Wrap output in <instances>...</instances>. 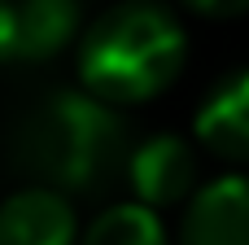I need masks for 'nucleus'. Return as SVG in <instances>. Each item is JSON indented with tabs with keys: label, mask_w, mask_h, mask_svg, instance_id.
Listing matches in <instances>:
<instances>
[{
	"label": "nucleus",
	"mask_w": 249,
	"mask_h": 245,
	"mask_svg": "<svg viewBox=\"0 0 249 245\" xmlns=\"http://www.w3.org/2000/svg\"><path fill=\"white\" fill-rule=\"evenodd\" d=\"M188 61V35L162 4L123 0L79 35V83L105 105L162 96Z\"/></svg>",
	"instance_id": "1"
},
{
	"label": "nucleus",
	"mask_w": 249,
	"mask_h": 245,
	"mask_svg": "<svg viewBox=\"0 0 249 245\" xmlns=\"http://www.w3.org/2000/svg\"><path fill=\"white\" fill-rule=\"evenodd\" d=\"M13 158L44 188L92 193L123 158V118L92 92H53L22 118Z\"/></svg>",
	"instance_id": "2"
},
{
	"label": "nucleus",
	"mask_w": 249,
	"mask_h": 245,
	"mask_svg": "<svg viewBox=\"0 0 249 245\" xmlns=\"http://www.w3.org/2000/svg\"><path fill=\"white\" fill-rule=\"evenodd\" d=\"M127 184H131L136 202L158 215L166 206H188L201 188L197 149L175 132H158L127 153Z\"/></svg>",
	"instance_id": "3"
},
{
	"label": "nucleus",
	"mask_w": 249,
	"mask_h": 245,
	"mask_svg": "<svg viewBox=\"0 0 249 245\" xmlns=\"http://www.w3.org/2000/svg\"><path fill=\"white\" fill-rule=\"evenodd\" d=\"M175 245H249V175H219L179 215Z\"/></svg>",
	"instance_id": "4"
},
{
	"label": "nucleus",
	"mask_w": 249,
	"mask_h": 245,
	"mask_svg": "<svg viewBox=\"0 0 249 245\" xmlns=\"http://www.w3.org/2000/svg\"><path fill=\"white\" fill-rule=\"evenodd\" d=\"M70 197L44 184H26L0 202V245H79Z\"/></svg>",
	"instance_id": "5"
},
{
	"label": "nucleus",
	"mask_w": 249,
	"mask_h": 245,
	"mask_svg": "<svg viewBox=\"0 0 249 245\" xmlns=\"http://www.w3.org/2000/svg\"><path fill=\"white\" fill-rule=\"evenodd\" d=\"M193 136L223 162H249V66L223 75L193 114Z\"/></svg>",
	"instance_id": "6"
},
{
	"label": "nucleus",
	"mask_w": 249,
	"mask_h": 245,
	"mask_svg": "<svg viewBox=\"0 0 249 245\" xmlns=\"http://www.w3.org/2000/svg\"><path fill=\"white\" fill-rule=\"evenodd\" d=\"M83 35L79 0H13V57L48 61Z\"/></svg>",
	"instance_id": "7"
},
{
	"label": "nucleus",
	"mask_w": 249,
	"mask_h": 245,
	"mask_svg": "<svg viewBox=\"0 0 249 245\" xmlns=\"http://www.w3.org/2000/svg\"><path fill=\"white\" fill-rule=\"evenodd\" d=\"M79 245H171V237L158 210L140 202H118V206H105L83 228Z\"/></svg>",
	"instance_id": "8"
},
{
	"label": "nucleus",
	"mask_w": 249,
	"mask_h": 245,
	"mask_svg": "<svg viewBox=\"0 0 249 245\" xmlns=\"http://www.w3.org/2000/svg\"><path fill=\"white\" fill-rule=\"evenodd\" d=\"M193 13H201V18H241V13H249V0H184Z\"/></svg>",
	"instance_id": "9"
},
{
	"label": "nucleus",
	"mask_w": 249,
	"mask_h": 245,
	"mask_svg": "<svg viewBox=\"0 0 249 245\" xmlns=\"http://www.w3.org/2000/svg\"><path fill=\"white\" fill-rule=\"evenodd\" d=\"M13 57V0H0V61Z\"/></svg>",
	"instance_id": "10"
},
{
	"label": "nucleus",
	"mask_w": 249,
	"mask_h": 245,
	"mask_svg": "<svg viewBox=\"0 0 249 245\" xmlns=\"http://www.w3.org/2000/svg\"><path fill=\"white\" fill-rule=\"evenodd\" d=\"M136 4H158V0H136Z\"/></svg>",
	"instance_id": "11"
}]
</instances>
